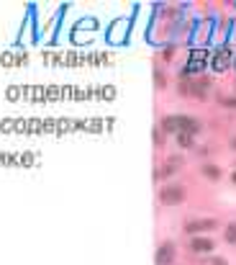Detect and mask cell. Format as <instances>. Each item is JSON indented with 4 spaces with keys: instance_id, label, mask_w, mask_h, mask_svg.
I'll return each mask as SVG.
<instances>
[{
    "instance_id": "1",
    "label": "cell",
    "mask_w": 236,
    "mask_h": 265,
    "mask_svg": "<svg viewBox=\"0 0 236 265\" xmlns=\"http://www.w3.org/2000/svg\"><path fill=\"white\" fill-rule=\"evenodd\" d=\"M205 60H208V52H205V49H195V52H190V62L177 72V75H180V83L200 78V72H203V67H205Z\"/></svg>"
},
{
    "instance_id": "2",
    "label": "cell",
    "mask_w": 236,
    "mask_h": 265,
    "mask_svg": "<svg viewBox=\"0 0 236 265\" xmlns=\"http://www.w3.org/2000/svg\"><path fill=\"white\" fill-rule=\"evenodd\" d=\"M180 96H185V98H208V90H210V80L208 78H195V80H185V83H180Z\"/></svg>"
},
{
    "instance_id": "3",
    "label": "cell",
    "mask_w": 236,
    "mask_h": 265,
    "mask_svg": "<svg viewBox=\"0 0 236 265\" xmlns=\"http://www.w3.org/2000/svg\"><path fill=\"white\" fill-rule=\"evenodd\" d=\"M185 198H187V193H185V188L177 185V183L164 185V188L159 191V203H162V206H177V203H182Z\"/></svg>"
},
{
    "instance_id": "4",
    "label": "cell",
    "mask_w": 236,
    "mask_h": 265,
    "mask_svg": "<svg viewBox=\"0 0 236 265\" xmlns=\"http://www.w3.org/2000/svg\"><path fill=\"white\" fill-rule=\"evenodd\" d=\"M175 257H177V244H175L172 239H164V242L157 247L154 265H175Z\"/></svg>"
},
{
    "instance_id": "5",
    "label": "cell",
    "mask_w": 236,
    "mask_h": 265,
    "mask_svg": "<svg viewBox=\"0 0 236 265\" xmlns=\"http://www.w3.org/2000/svg\"><path fill=\"white\" fill-rule=\"evenodd\" d=\"M213 229H218V219H190V221H185V234H190V237H198V234L213 232Z\"/></svg>"
},
{
    "instance_id": "6",
    "label": "cell",
    "mask_w": 236,
    "mask_h": 265,
    "mask_svg": "<svg viewBox=\"0 0 236 265\" xmlns=\"http://www.w3.org/2000/svg\"><path fill=\"white\" fill-rule=\"evenodd\" d=\"M187 247H190V252H195V255H210L213 250H216V242L210 239V237H190V242H187Z\"/></svg>"
},
{
    "instance_id": "7",
    "label": "cell",
    "mask_w": 236,
    "mask_h": 265,
    "mask_svg": "<svg viewBox=\"0 0 236 265\" xmlns=\"http://www.w3.org/2000/svg\"><path fill=\"white\" fill-rule=\"evenodd\" d=\"M200 129H203V124L195 119V116H177V134L180 131H185V134H192V137H198L200 134Z\"/></svg>"
},
{
    "instance_id": "8",
    "label": "cell",
    "mask_w": 236,
    "mask_h": 265,
    "mask_svg": "<svg viewBox=\"0 0 236 265\" xmlns=\"http://www.w3.org/2000/svg\"><path fill=\"white\" fill-rule=\"evenodd\" d=\"M182 162H185V160H182V155H169V157H167V162L162 165V170H157V173H154V180L169 178V175H172V173L182 165Z\"/></svg>"
},
{
    "instance_id": "9",
    "label": "cell",
    "mask_w": 236,
    "mask_h": 265,
    "mask_svg": "<svg viewBox=\"0 0 236 265\" xmlns=\"http://www.w3.org/2000/svg\"><path fill=\"white\" fill-rule=\"evenodd\" d=\"M126 24H128V21H116V24L111 26V31H108V42H113V44L123 42V39H126Z\"/></svg>"
},
{
    "instance_id": "10",
    "label": "cell",
    "mask_w": 236,
    "mask_h": 265,
    "mask_svg": "<svg viewBox=\"0 0 236 265\" xmlns=\"http://www.w3.org/2000/svg\"><path fill=\"white\" fill-rule=\"evenodd\" d=\"M228 60H231V52H228L226 47H221V49H218V57H213V70H216V72L226 70V67H228Z\"/></svg>"
},
{
    "instance_id": "11",
    "label": "cell",
    "mask_w": 236,
    "mask_h": 265,
    "mask_svg": "<svg viewBox=\"0 0 236 265\" xmlns=\"http://www.w3.org/2000/svg\"><path fill=\"white\" fill-rule=\"evenodd\" d=\"M200 173H203V178H208V180H221V175H223V170L218 167V165H203L200 167Z\"/></svg>"
},
{
    "instance_id": "12",
    "label": "cell",
    "mask_w": 236,
    "mask_h": 265,
    "mask_svg": "<svg viewBox=\"0 0 236 265\" xmlns=\"http://www.w3.org/2000/svg\"><path fill=\"white\" fill-rule=\"evenodd\" d=\"M159 129L164 131V134H177V116H164L162 119V124H159Z\"/></svg>"
},
{
    "instance_id": "13",
    "label": "cell",
    "mask_w": 236,
    "mask_h": 265,
    "mask_svg": "<svg viewBox=\"0 0 236 265\" xmlns=\"http://www.w3.org/2000/svg\"><path fill=\"white\" fill-rule=\"evenodd\" d=\"M175 142H177L182 149H187V147H195V137H192V134H185V131L175 134Z\"/></svg>"
},
{
    "instance_id": "14",
    "label": "cell",
    "mask_w": 236,
    "mask_h": 265,
    "mask_svg": "<svg viewBox=\"0 0 236 265\" xmlns=\"http://www.w3.org/2000/svg\"><path fill=\"white\" fill-rule=\"evenodd\" d=\"M154 85H157V90H164V88H167V75H164V70H159V67H154Z\"/></svg>"
},
{
    "instance_id": "15",
    "label": "cell",
    "mask_w": 236,
    "mask_h": 265,
    "mask_svg": "<svg viewBox=\"0 0 236 265\" xmlns=\"http://www.w3.org/2000/svg\"><path fill=\"white\" fill-rule=\"evenodd\" d=\"M223 239H226L228 244H236V221H231V224L226 226V232H223Z\"/></svg>"
},
{
    "instance_id": "16",
    "label": "cell",
    "mask_w": 236,
    "mask_h": 265,
    "mask_svg": "<svg viewBox=\"0 0 236 265\" xmlns=\"http://www.w3.org/2000/svg\"><path fill=\"white\" fill-rule=\"evenodd\" d=\"M218 103H221L223 108H236V96H221Z\"/></svg>"
},
{
    "instance_id": "17",
    "label": "cell",
    "mask_w": 236,
    "mask_h": 265,
    "mask_svg": "<svg viewBox=\"0 0 236 265\" xmlns=\"http://www.w3.org/2000/svg\"><path fill=\"white\" fill-rule=\"evenodd\" d=\"M152 139H154V144H157V147H162V144H164V131L157 126V129L152 131Z\"/></svg>"
},
{
    "instance_id": "18",
    "label": "cell",
    "mask_w": 236,
    "mask_h": 265,
    "mask_svg": "<svg viewBox=\"0 0 236 265\" xmlns=\"http://www.w3.org/2000/svg\"><path fill=\"white\" fill-rule=\"evenodd\" d=\"M208 262H210V265H228V260H226V257H221V255H216V257H210Z\"/></svg>"
},
{
    "instance_id": "19",
    "label": "cell",
    "mask_w": 236,
    "mask_h": 265,
    "mask_svg": "<svg viewBox=\"0 0 236 265\" xmlns=\"http://www.w3.org/2000/svg\"><path fill=\"white\" fill-rule=\"evenodd\" d=\"M172 54H175V47H167L164 49V60H172Z\"/></svg>"
},
{
    "instance_id": "20",
    "label": "cell",
    "mask_w": 236,
    "mask_h": 265,
    "mask_svg": "<svg viewBox=\"0 0 236 265\" xmlns=\"http://www.w3.org/2000/svg\"><path fill=\"white\" fill-rule=\"evenodd\" d=\"M228 147H231V149H236V137H231V142H228Z\"/></svg>"
},
{
    "instance_id": "21",
    "label": "cell",
    "mask_w": 236,
    "mask_h": 265,
    "mask_svg": "<svg viewBox=\"0 0 236 265\" xmlns=\"http://www.w3.org/2000/svg\"><path fill=\"white\" fill-rule=\"evenodd\" d=\"M231 180H233V183H236V173H231Z\"/></svg>"
},
{
    "instance_id": "22",
    "label": "cell",
    "mask_w": 236,
    "mask_h": 265,
    "mask_svg": "<svg viewBox=\"0 0 236 265\" xmlns=\"http://www.w3.org/2000/svg\"><path fill=\"white\" fill-rule=\"evenodd\" d=\"M233 67H236V60H233Z\"/></svg>"
}]
</instances>
